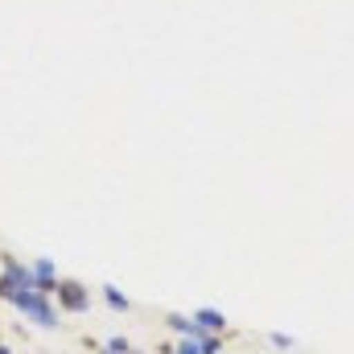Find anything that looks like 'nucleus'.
Returning <instances> with one entry per match:
<instances>
[{
  "mask_svg": "<svg viewBox=\"0 0 354 354\" xmlns=\"http://www.w3.org/2000/svg\"><path fill=\"white\" fill-rule=\"evenodd\" d=\"M29 268H33V288L46 292V297H54V288H58V280H62L58 268H54V260H33Z\"/></svg>",
  "mask_w": 354,
  "mask_h": 354,
  "instance_id": "nucleus-4",
  "label": "nucleus"
},
{
  "mask_svg": "<svg viewBox=\"0 0 354 354\" xmlns=\"http://www.w3.org/2000/svg\"><path fill=\"white\" fill-rule=\"evenodd\" d=\"M189 317H194L202 330H210V334H227V338H231V322H227V313H223V309H210V305H202V309H194Z\"/></svg>",
  "mask_w": 354,
  "mask_h": 354,
  "instance_id": "nucleus-3",
  "label": "nucleus"
},
{
  "mask_svg": "<svg viewBox=\"0 0 354 354\" xmlns=\"http://www.w3.org/2000/svg\"><path fill=\"white\" fill-rule=\"evenodd\" d=\"M99 354H132V342H128L124 334H111V338L99 346Z\"/></svg>",
  "mask_w": 354,
  "mask_h": 354,
  "instance_id": "nucleus-8",
  "label": "nucleus"
},
{
  "mask_svg": "<svg viewBox=\"0 0 354 354\" xmlns=\"http://www.w3.org/2000/svg\"><path fill=\"white\" fill-rule=\"evenodd\" d=\"M174 354H202V351L194 346V338H177V351Z\"/></svg>",
  "mask_w": 354,
  "mask_h": 354,
  "instance_id": "nucleus-10",
  "label": "nucleus"
},
{
  "mask_svg": "<svg viewBox=\"0 0 354 354\" xmlns=\"http://www.w3.org/2000/svg\"><path fill=\"white\" fill-rule=\"evenodd\" d=\"M194 346H198L202 354H223V351H227V334H210V330H198Z\"/></svg>",
  "mask_w": 354,
  "mask_h": 354,
  "instance_id": "nucleus-7",
  "label": "nucleus"
},
{
  "mask_svg": "<svg viewBox=\"0 0 354 354\" xmlns=\"http://www.w3.org/2000/svg\"><path fill=\"white\" fill-rule=\"evenodd\" d=\"M132 354H149V351H132Z\"/></svg>",
  "mask_w": 354,
  "mask_h": 354,
  "instance_id": "nucleus-13",
  "label": "nucleus"
},
{
  "mask_svg": "<svg viewBox=\"0 0 354 354\" xmlns=\"http://www.w3.org/2000/svg\"><path fill=\"white\" fill-rule=\"evenodd\" d=\"M54 305L58 313H91V288L75 276H62L54 288Z\"/></svg>",
  "mask_w": 354,
  "mask_h": 354,
  "instance_id": "nucleus-2",
  "label": "nucleus"
},
{
  "mask_svg": "<svg viewBox=\"0 0 354 354\" xmlns=\"http://www.w3.org/2000/svg\"><path fill=\"white\" fill-rule=\"evenodd\" d=\"M0 354H12V346H8V342H0Z\"/></svg>",
  "mask_w": 354,
  "mask_h": 354,
  "instance_id": "nucleus-12",
  "label": "nucleus"
},
{
  "mask_svg": "<svg viewBox=\"0 0 354 354\" xmlns=\"http://www.w3.org/2000/svg\"><path fill=\"white\" fill-rule=\"evenodd\" d=\"M8 309L21 313L25 322L41 326V330H58V326H62V313H58L54 297H46V292H37V288H21V292H12V297H8Z\"/></svg>",
  "mask_w": 354,
  "mask_h": 354,
  "instance_id": "nucleus-1",
  "label": "nucleus"
},
{
  "mask_svg": "<svg viewBox=\"0 0 354 354\" xmlns=\"http://www.w3.org/2000/svg\"><path fill=\"white\" fill-rule=\"evenodd\" d=\"M103 305L111 313H132V297L124 288H115V284H103Z\"/></svg>",
  "mask_w": 354,
  "mask_h": 354,
  "instance_id": "nucleus-6",
  "label": "nucleus"
},
{
  "mask_svg": "<svg viewBox=\"0 0 354 354\" xmlns=\"http://www.w3.org/2000/svg\"><path fill=\"white\" fill-rule=\"evenodd\" d=\"M264 342L272 346V351H297V338H292V334H276V330H272Z\"/></svg>",
  "mask_w": 354,
  "mask_h": 354,
  "instance_id": "nucleus-9",
  "label": "nucleus"
},
{
  "mask_svg": "<svg viewBox=\"0 0 354 354\" xmlns=\"http://www.w3.org/2000/svg\"><path fill=\"white\" fill-rule=\"evenodd\" d=\"M177 351V338L174 342H157V354H174Z\"/></svg>",
  "mask_w": 354,
  "mask_h": 354,
  "instance_id": "nucleus-11",
  "label": "nucleus"
},
{
  "mask_svg": "<svg viewBox=\"0 0 354 354\" xmlns=\"http://www.w3.org/2000/svg\"><path fill=\"white\" fill-rule=\"evenodd\" d=\"M161 322H165V330H169L174 338H198V330H202V326H198L194 317H185V313H165Z\"/></svg>",
  "mask_w": 354,
  "mask_h": 354,
  "instance_id": "nucleus-5",
  "label": "nucleus"
}]
</instances>
